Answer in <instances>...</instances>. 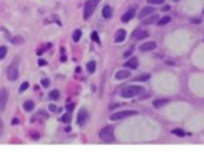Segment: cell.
<instances>
[{"instance_id":"obj_1","label":"cell","mask_w":204,"mask_h":156,"mask_svg":"<svg viewBox=\"0 0 204 156\" xmlns=\"http://www.w3.org/2000/svg\"><path fill=\"white\" fill-rule=\"evenodd\" d=\"M144 92V88L142 86H137V85H131V86H124L121 91H120V96L124 99H131V97H137Z\"/></svg>"},{"instance_id":"obj_2","label":"cell","mask_w":204,"mask_h":156,"mask_svg":"<svg viewBox=\"0 0 204 156\" xmlns=\"http://www.w3.org/2000/svg\"><path fill=\"white\" fill-rule=\"evenodd\" d=\"M18 76H19V59L16 58L13 62L8 65V69H7V78H8L10 81H14V80H18Z\"/></svg>"},{"instance_id":"obj_3","label":"cell","mask_w":204,"mask_h":156,"mask_svg":"<svg viewBox=\"0 0 204 156\" xmlns=\"http://www.w3.org/2000/svg\"><path fill=\"white\" fill-rule=\"evenodd\" d=\"M99 137H100V140H104V142H107V143L115 142V136H113V126H105V127H102L100 132H99Z\"/></svg>"},{"instance_id":"obj_4","label":"cell","mask_w":204,"mask_h":156,"mask_svg":"<svg viewBox=\"0 0 204 156\" xmlns=\"http://www.w3.org/2000/svg\"><path fill=\"white\" fill-rule=\"evenodd\" d=\"M99 2H100V0H88V2L84 3V13H83V18L84 19H89L94 14L96 7L99 5Z\"/></svg>"},{"instance_id":"obj_5","label":"cell","mask_w":204,"mask_h":156,"mask_svg":"<svg viewBox=\"0 0 204 156\" xmlns=\"http://www.w3.org/2000/svg\"><path fill=\"white\" fill-rule=\"evenodd\" d=\"M137 113H139L137 110H121V111H115V113H112L110 120L112 121H118V120H124V118H129V116H134Z\"/></svg>"},{"instance_id":"obj_6","label":"cell","mask_w":204,"mask_h":156,"mask_svg":"<svg viewBox=\"0 0 204 156\" xmlns=\"http://www.w3.org/2000/svg\"><path fill=\"white\" fill-rule=\"evenodd\" d=\"M88 120H89L88 110L86 108H80V110H78V113H77V124L78 126H84L88 123Z\"/></svg>"},{"instance_id":"obj_7","label":"cell","mask_w":204,"mask_h":156,"mask_svg":"<svg viewBox=\"0 0 204 156\" xmlns=\"http://www.w3.org/2000/svg\"><path fill=\"white\" fill-rule=\"evenodd\" d=\"M7 102H8V89L0 88V113L7 108Z\"/></svg>"},{"instance_id":"obj_8","label":"cell","mask_w":204,"mask_h":156,"mask_svg":"<svg viewBox=\"0 0 204 156\" xmlns=\"http://www.w3.org/2000/svg\"><path fill=\"white\" fill-rule=\"evenodd\" d=\"M139 67V59L137 58H129L126 62H124V69H129V70H134Z\"/></svg>"},{"instance_id":"obj_9","label":"cell","mask_w":204,"mask_h":156,"mask_svg":"<svg viewBox=\"0 0 204 156\" xmlns=\"http://www.w3.org/2000/svg\"><path fill=\"white\" fill-rule=\"evenodd\" d=\"M156 48V43L155 42H145V43H142L140 45V51H144V53H148V51H153V49Z\"/></svg>"},{"instance_id":"obj_10","label":"cell","mask_w":204,"mask_h":156,"mask_svg":"<svg viewBox=\"0 0 204 156\" xmlns=\"http://www.w3.org/2000/svg\"><path fill=\"white\" fill-rule=\"evenodd\" d=\"M131 76V72L129 69H123V70H118L115 73V80H126V78Z\"/></svg>"},{"instance_id":"obj_11","label":"cell","mask_w":204,"mask_h":156,"mask_svg":"<svg viewBox=\"0 0 204 156\" xmlns=\"http://www.w3.org/2000/svg\"><path fill=\"white\" fill-rule=\"evenodd\" d=\"M153 13H155V8H153L151 5H150V7H145V8H142V10H140L139 18H140V19H145L147 16H150V14H153Z\"/></svg>"},{"instance_id":"obj_12","label":"cell","mask_w":204,"mask_h":156,"mask_svg":"<svg viewBox=\"0 0 204 156\" xmlns=\"http://www.w3.org/2000/svg\"><path fill=\"white\" fill-rule=\"evenodd\" d=\"M126 30L124 29H118L116 33H115V43H123L124 40H126Z\"/></svg>"},{"instance_id":"obj_13","label":"cell","mask_w":204,"mask_h":156,"mask_svg":"<svg viewBox=\"0 0 204 156\" xmlns=\"http://www.w3.org/2000/svg\"><path fill=\"white\" fill-rule=\"evenodd\" d=\"M134 16H135V8L132 7V8H129V10L126 11V13H124V14L121 16V21H123V22H129V21H131V19L134 18Z\"/></svg>"},{"instance_id":"obj_14","label":"cell","mask_w":204,"mask_h":156,"mask_svg":"<svg viewBox=\"0 0 204 156\" xmlns=\"http://www.w3.org/2000/svg\"><path fill=\"white\" fill-rule=\"evenodd\" d=\"M113 16V8L110 7V5H105L104 8H102V18L104 19H110Z\"/></svg>"},{"instance_id":"obj_15","label":"cell","mask_w":204,"mask_h":156,"mask_svg":"<svg viewBox=\"0 0 204 156\" xmlns=\"http://www.w3.org/2000/svg\"><path fill=\"white\" fill-rule=\"evenodd\" d=\"M158 21H160V16H158V14H155V13H153V14H150V16H147V18L144 19V24L145 26H148V24H156V22Z\"/></svg>"},{"instance_id":"obj_16","label":"cell","mask_w":204,"mask_h":156,"mask_svg":"<svg viewBox=\"0 0 204 156\" xmlns=\"http://www.w3.org/2000/svg\"><path fill=\"white\" fill-rule=\"evenodd\" d=\"M132 37L137 38V40H140V38H145V37H148V30H135V32L132 33Z\"/></svg>"},{"instance_id":"obj_17","label":"cell","mask_w":204,"mask_h":156,"mask_svg":"<svg viewBox=\"0 0 204 156\" xmlns=\"http://www.w3.org/2000/svg\"><path fill=\"white\" fill-rule=\"evenodd\" d=\"M22 108H24L26 111H32L33 108H35V104H33V100H26L24 105H22Z\"/></svg>"},{"instance_id":"obj_18","label":"cell","mask_w":204,"mask_h":156,"mask_svg":"<svg viewBox=\"0 0 204 156\" xmlns=\"http://www.w3.org/2000/svg\"><path fill=\"white\" fill-rule=\"evenodd\" d=\"M48 97H49V100H58L61 97V92L58 91V89H53V91H49Z\"/></svg>"},{"instance_id":"obj_19","label":"cell","mask_w":204,"mask_h":156,"mask_svg":"<svg viewBox=\"0 0 204 156\" xmlns=\"http://www.w3.org/2000/svg\"><path fill=\"white\" fill-rule=\"evenodd\" d=\"M166 104H167V99H158V100L153 102V107H155V108H161L163 105H166Z\"/></svg>"},{"instance_id":"obj_20","label":"cell","mask_w":204,"mask_h":156,"mask_svg":"<svg viewBox=\"0 0 204 156\" xmlns=\"http://www.w3.org/2000/svg\"><path fill=\"white\" fill-rule=\"evenodd\" d=\"M86 70H88V73H94L96 72V61H89L88 65H86Z\"/></svg>"},{"instance_id":"obj_21","label":"cell","mask_w":204,"mask_h":156,"mask_svg":"<svg viewBox=\"0 0 204 156\" xmlns=\"http://www.w3.org/2000/svg\"><path fill=\"white\" fill-rule=\"evenodd\" d=\"M169 22H171V18H169V16H163V18H160V21H158L156 24L158 26H166Z\"/></svg>"},{"instance_id":"obj_22","label":"cell","mask_w":204,"mask_h":156,"mask_svg":"<svg viewBox=\"0 0 204 156\" xmlns=\"http://www.w3.org/2000/svg\"><path fill=\"white\" fill-rule=\"evenodd\" d=\"M80 38H81V30L77 29L75 32L72 33V40H73V42H80Z\"/></svg>"},{"instance_id":"obj_23","label":"cell","mask_w":204,"mask_h":156,"mask_svg":"<svg viewBox=\"0 0 204 156\" xmlns=\"http://www.w3.org/2000/svg\"><path fill=\"white\" fill-rule=\"evenodd\" d=\"M49 46H51V43H46V45H43V46H40V48L37 49V54H38V56L43 54L45 51H46V48H49Z\"/></svg>"},{"instance_id":"obj_24","label":"cell","mask_w":204,"mask_h":156,"mask_svg":"<svg viewBox=\"0 0 204 156\" xmlns=\"http://www.w3.org/2000/svg\"><path fill=\"white\" fill-rule=\"evenodd\" d=\"M172 134L174 136H179V137H185L186 136V132L182 131V129H172Z\"/></svg>"},{"instance_id":"obj_25","label":"cell","mask_w":204,"mask_h":156,"mask_svg":"<svg viewBox=\"0 0 204 156\" xmlns=\"http://www.w3.org/2000/svg\"><path fill=\"white\" fill-rule=\"evenodd\" d=\"M147 80H150V75H148V73H144V75H140V76H135V81H147Z\"/></svg>"},{"instance_id":"obj_26","label":"cell","mask_w":204,"mask_h":156,"mask_svg":"<svg viewBox=\"0 0 204 156\" xmlns=\"http://www.w3.org/2000/svg\"><path fill=\"white\" fill-rule=\"evenodd\" d=\"M70 120H72V115L70 113H65V115L61 116V121L62 123H70Z\"/></svg>"},{"instance_id":"obj_27","label":"cell","mask_w":204,"mask_h":156,"mask_svg":"<svg viewBox=\"0 0 204 156\" xmlns=\"http://www.w3.org/2000/svg\"><path fill=\"white\" fill-rule=\"evenodd\" d=\"M7 53H8V48L7 46H0V59H3L5 56H7Z\"/></svg>"},{"instance_id":"obj_28","label":"cell","mask_w":204,"mask_h":156,"mask_svg":"<svg viewBox=\"0 0 204 156\" xmlns=\"http://www.w3.org/2000/svg\"><path fill=\"white\" fill-rule=\"evenodd\" d=\"M0 30H2L3 33H5V35H7V38H8V40L11 42V40H13V35H11V33L7 30V29H5V27H0Z\"/></svg>"},{"instance_id":"obj_29","label":"cell","mask_w":204,"mask_h":156,"mask_svg":"<svg viewBox=\"0 0 204 156\" xmlns=\"http://www.w3.org/2000/svg\"><path fill=\"white\" fill-rule=\"evenodd\" d=\"M48 110H49V111H54V113H58V111H61V108H59V107H56L54 104H49Z\"/></svg>"},{"instance_id":"obj_30","label":"cell","mask_w":204,"mask_h":156,"mask_svg":"<svg viewBox=\"0 0 204 156\" xmlns=\"http://www.w3.org/2000/svg\"><path fill=\"white\" fill-rule=\"evenodd\" d=\"M27 88H29V83H27V81H24V83H22V85L19 86V92H24Z\"/></svg>"},{"instance_id":"obj_31","label":"cell","mask_w":204,"mask_h":156,"mask_svg":"<svg viewBox=\"0 0 204 156\" xmlns=\"http://www.w3.org/2000/svg\"><path fill=\"white\" fill-rule=\"evenodd\" d=\"M91 38H93V42H96V43H99V33H97V32H96V30H94V32L91 33Z\"/></svg>"},{"instance_id":"obj_32","label":"cell","mask_w":204,"mask_h":156,"mask_svg":"<svg viewBox=\"0 0 204 156\" xmlns=\"http://www.w3.org/2000/svg\"><path fill=\"white\" fill-rule=\"evenodd\" d=\"M148 3L150 5H163L164 0H148Z\"/></svg>"},{"instance_id":"obj_33","label":"cell","mask_w":204,"mask_h":156,"mask_svg":"<svg viewBox=\"0 0 204 156\" xmlns=\"http://www.w3.org/2000/svg\"><path fill=\"white\" fill-rule=\"evenodd\" d=\"M11 43H22V38L21 37H13V40H11Z\"/></svg>"},{"instance_id":"obj_34","label":"cell","mask_w":204,"mask_h":156,"mask_svg":"<svg viewBox=\"0 0 204 156\" xmlns=\"http://www.w3.org/2000/svg\"><path fill=\"white\" fill-rule=\"evenodd\" d=\"M42 86H45V88L49 86V80H48V78H43V80H42Z\"/></svg>"},{"instance_id":"obj_35","label":"cell","mask_w":204,"mask_h":156,"mask_svg":"<svg viewBox=\"0 0 204 156\" xmlns=\"http://www.w3.org/2000/svg\"><path fill=\"white\" fill-rule=\"evenodd\" d=\"M132 51H134V48H131V49H128L126 53H124V58H129V56L132 54Z\"/></svg>"},{"instance_id":"obj_36","label":"cell","mask_w":204,"mask_h":156,"mask_svg":"<svg viewBox=\"0 0 204 156\" xmlns=\"http://www.w3.org/2000/svg\"><path fill=\"white\" fill-rule=\"evenodd\" d=\"M38 65H40V67L46 65V61H45V59H38Z\"/></svg>"},{"instance_id":"obj_37","label":"cell","mask_w":204,"mask_h":156,"mask_svg":"<svg viewBox=\"0 0 204 156\" xmlns=\"http://www.w3.org/2000/svg\"><path fill=\"white\" fill-rule=\"evenodd\" d=\"M67 110L72 111V110H73V104H67Z\"/></svg>"},{"instance_id":"obj_38","label":"cell","mask_w":204,"mask_h":156,"mask_svg":"<svg viewBox=\"0 0 204 156\" xmlns=\"http://www.w3.org/2000/svg\"><path fill=\"white\" fill-rule=\"evenodd\" d=\"M2 131H3V121H2V118H0V134H2Z\"/></svg>"},{"instance_id":"obj_39","label":"cell","mask_w":204,"mask_h":156,"mask_svg":"<svg viewBox=\"0 0 204 156\" xmlns=\"http://www.w3.org/2000/svg\"><path fill=\"white\" fill-rule=\"evenodd\" d=\"M18 123H19L18 118H13V120H11V124H18Z\"/></svg>"},{"instance_id":"obj_40","label":"cell","mask_w":204,"mask_h":156,"mask_svg":"<svg viewBox=\"0 0 204 156\" xmlns=\"http://www.w3.org/2000/svg\"><path fill=\"white\" fill-rule=\"evenodd\" d=\"M174 2H179V0H174Z\"/></svg>"}]
</instances>
